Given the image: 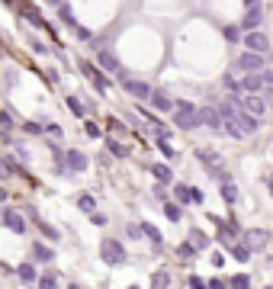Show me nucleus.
<instances>
[{"label":"nucleus","mask_w":273,"mask_h":289,"mask_svg":"<svg viewBox=\"0 0 273 289\" xmlns=\"http://www.w3.org/2000/svg\"><path fill=\"white\" fill-rule=\"evenodd\" d=\"M100 257H103V263H110V267H119V263H125V247L110 238V241L100 244Z\"/></svg>","instance_id":"3"},{"label":"nucleus","mask_w":273,"mask_h":289,"mask_svg":"<svg viewBox=\"0 0 273 289\" xmlns=\"http://www.w3.org/2000/svg\"><path fill=\"white\" fill-rule=\"evenodd\" d=\"M19 13L26 16V19L32 23V26H39V29L45 26V19H42V13H39V10H32V7H19Z\"/></svg>","instance_id":"22"},{"label":"nucleus","mask_w":273,"mask_h":289,"mask_svg":"<svg viewBox=\"0 0 273 289\" xmlns=\"http://www.w3.org/2000/svg\"><path fill=\"white\" fill-rule=\"evenodd\" d=\"M174 122L180 126V129H196V126H203V119H199V110L196 106H190V103H174Z\"/></svg>","instance_id":"2"},{"label":"nucleus","mask_w":273,"mask_h":289,"mask_svg":"<svg viewBox=\"0 0 273 289\" xmlns=\"http://www.w3.org/2000/svg\"><path fill=\"white\" fill-rule=\"evenodd\" d=\"M244 45L251 48V52H264L267 55V48H270V42H267V35H260V32H247V39H244Z\"/></svg>","instance_id":"13"},{"label":"nucleus","mask_w":273,"mask_h":289,"mask_svg":"<svg viewBox=\"0 0 273 289\" xmlns=\"http://www.w3.org/2000/svg\"><path fill=\"white\" fill-rule=\"evenodd\" d=\"M260 19H264V16H260V4H254V7L244 13V29H254V26H260Z\"/></svg>","instance_id":"19"},{"label":"nucleus","mask_w":273,"mask_h":289,"mask_svg":"<svg viewBox=\"0 0 273 289\" xmlns=\"http://www.w3.org/2000/svg\"><path fill=\"white\" fill-rule=\"evenodd\" d=\"M58 19H61L65 26H71V29L77 26V19H74V13H71V7L65 4V0H61V4H58Z\"/></svg>","instance_id":"20"},{"label":"nucleus","mask_w":273,"mask_h":289,"mask_svg":"<svg viewBox=\"0 0 273 289\" xmlns=\"http://www.w3.org/2000/svg\"><path fill=\"white\" fill-rule=\"evenodd\" d=\"M97 61H100L103 71H110V74H122V65H119V58H116L113 52H100Z\"/></svg>","instance_id":"10"},{"label":"nucleus","mask_w":273,"mask_h":289,"mask_svg":"<svg viewBox=\"0 0 273 289\" xmlns=\"http://www.w3.org/2000/svg\"><path fill=\"white\" fill-rule=\"evenodd\" d=\"M106 148H110V154H116V158H129V148H125L122 141H116V138L106 141Z\"/></svg>","instance_id":"24"},{"label":"nucleus","mask_w":273,"mask_h":289,"mask_svg":"<svg viewBox=\"0 0 273 289\" xmlns=\"http://www.w3.org/2000/svg\"><path fill=\"white\" fill-rule=\"evenodd\" d=\"M238 103H241L244 113H251V116H257V119L264 116V110H267V103L260 100L257 93H251V90H241V93H238Z\"/></svg>","instance_id":"6"},{"label":"nucleus","mask_w":273,"mask_h":289,"mask_svg":"<svg viewBox=\"0 0 273 289\" xmlns=\"http://www.w3.org/2000/svg\"><path fill=\"white\" fill-rule=\"evenodd\" d=\"M232 283H235V286H247V283H251V280H247V276L241 273V276H235V280H232Z\"/></svg>","instance_id":"41"},{"label":"nucleus","mask_w":273,"mask_h":289,"mask_svg":"<svg viewBox=\"0 0 273 289\" xmlns=\"http://www.w3.org/2000/svg\"><path fill=\"white\" fill-rule=\"evenodd\" d=\"M219 116L225 119L222 129L228 132V135H254L257 126H260V119H257V116L244 113L241 106H232V103H225L222 110H219Z\"/></svg>","instance_id":"1"},{"label":"nucleus","mask_w":273,"mask_h":289,"mask_svg":"<svg viewBox=\"0 0 273 289\" xmlns=\"http://www.w3.org/2000/svg\"><path fill=\"white\" fill-rule=\"evenodd\" d=\"M32 222H35V228H39V232H42L45 238H49V241H58V228H52L49 222H42L39 215H32Z\"/></svg>","instance_id":"21"},{"label":"nucleus","mask_w":273,"mask_h":289,"mask_svg":"<svg viewBox=\"0 0 273 289\" xmlns=\"http://www.w3.org/2000/svg\"><path fill=\"white\" fill-rule=\"evenodd\" d=\"M13 126V116H10V110H0V129H10Z\"/></svg>","instance_id":"33"},{"label":"nucleus","mask_w":273,"mask_h":289,"mask_svg":"<svg viewBox=\"0 0 273 289\" xmlns=\"http://www.w3.org/2000/svg\"><path fill=\"white\" fill-rule=\"evenodd\" d=\"M42 132H49V135H61V126H55V122H49V126H42Z\"/></svg>","instance_id":"38"},{"label":"nucleus","mask_w":273,"mask_h":289,"mask_svg":"<svg viewBox=\"0 0 273 289\" xmlns=\"http://www.w3.org/2000/svg\"><path fill=\"white\" fill-rule=\"evenodd\" d=\"M267 183H270V193H273V177H270V180H267Z\"/></svg>","instance_id":"44"},{"label":"nucleus","mask_w":273,"mask_h":289,"mask_svg":"<svg viewBox=\"0 0 273 289\" xmlns=\"http://www.w3.org/2000/svg\"><path fill=\"white\" fill-rule=\"evenodd\" d=\"M151 174L158 177L161 183H171V167H167V164H154V167H151Z\"/></svg>","instance_id":"25"},{"label":"nucleus","mask_w":273,"mask_h":289,"mask_svg":"<svg viewBox=\"0 0 273 289\" xmlns=\"http://www.w3.org/2000/svg\"><path fill=\"white\" fill-rule=\"evenodd\" d=\"M151 96V103H154V110H161V113H167V110H174V100L167 93H158V90H151L148 93Z\"/></svg>","instance_id":"17"},{"label":"nucleus","mask_w":273,"mask_h":289,"mask_svg":"<svg viewBox=\"0 0 273 289\" xmlns=\"http://www.w3.org/2000/svg\"><path fill=\"white\" fill-rule=\"evenodd\" d=\"M222 199L225 202H235V199H238V187H235V183H225L222 187Z\"/></svg>","instance_id":"26"},{"label":"nucleus","mask_w":273,"mask_h":289,"mask_svg":"<svg viewBox=\"0 0 273 289\" xmlns=\"http://www.w3.org/2000/svg\"><path fill=\"white\" fill-rule=\"evenodd\" d=\"M177 254H180L183 260H190V257L196 254V251H193V244H180V247H177Z\"/></svg>","instance_id":"34"},{"label":"nucleus","mask_w":273,"mask_h":289,"mask_svg":"<svg viewBox=\"0 0 273 289\" xmlns=\"http://www.w3.org/2000/svg\"><path fill=\"white\" fill-rule=\"evenodd\" d=\"M244 4H247V7H254V4H260V0H244Z\"/></svg>","instance_id":"43"},{"label":"nucleus","mask_w":273,"mask_h":289,"mask_svg":"<svg viewBox=\"0 0 273 289\" xmlns=\"http://www.w3.org/2000/svg\"><path fill=\"white\" fill-rule=\"evenodd\" d=\"M35 283H39L42 289H55V286H58V276H55V273H45V276H39Z\"/></svg>","instance_id":"27"},{"label":"nucleus","mask_w":273,"mask_h":289,"mask_svg":"<svg viewBox=\"0 0 273 289\" xmlns=\"http://www.w3.org/2000/svg\"><path fill=\"white\" fill-rule=\"evenodd\" d=\"M87 154L84 151H77V148H68L65 151V158H61V167H65V171L68 174H80V171H87Z\"/></svg>","instance_id":"4"},{"label":"nucleus","mask_w":273,"mask_h":289,"mask_svg":"<svg viewBox=\"0 0 273 289\" xmlns=\"http://www.w3.org/2000/svg\"><path fill=\"white\" fill-rule=\"evenodd\" d=\"M52 4H61V0H52Z\"/></svg>","instance_id":"45"},{"label":"nucleus","mask_w":273,"mask_h":289,"mask_svg":"<svg viewBox=\"0 0 273 289\" xmlns=\"http://www.w3.org/2000/svg\"><path fill=\"white\" fill-rule=\"evenodd\" d=\"M196 158H199V161H206V164H212V174H219V171H222V158H219L216 151L199 148V151H196Z\"/></svg>","instance_id":"18"},{"label":"nucleus","mask_w":273,"mask_h":289,"mask_svg":"<svg viewBox=\"0 0 273 289\" xmlns=\"http://www.w3.org/2000/svg\"><path fill=\"white\" fill-rule=\"evenodd\" d=\"M151 286H171V276H167V270H158L151 276Z\"/></svg>","instance_id":"29"},{"label":"nucleus","mask_w":273,"mask_h":289,"mask_svg":"<svg viewBox=\"0 0 273 289\" xmlns=\"http://www.w3.org/2000/svg\"><path fill=\"white\" fill-rule=\"evenodd\" d=\"M267 68V58H264V52H247L238 58V71H247V74H257V71H264Z\"/></svg>","instance_id":"5"},{"label":"nucleus","mask_w":273,"mask_h":289,"mask_svg":"<svg viewBox=\"0 0 273 289\" xmlns=\"http://www.w3.org/2000/svg\"><path fill=\"white\" fill-rule=\"evenodd\" d=\"M0 225H4L7 232H13V235H26V219H23L16 209H4V215H0Z\"/></svg>","instance_id":"7"},{"label":"nucleus","mask_w":273,"mask_h":289,"mask_svg":"<svg viewBox=\"0 0 273 289\" xmlns=\"http://www.w3.org/2000/svg\"><path fill=\"white\" fill-rule=\"evenodd\" d=\"M199 119H203V122L209 126V129H222V116H219V110H212V106H203V110H199Z\"/></svg>","instance_id":"15"},{"label":"nucleus","mask_w":273,"mask_h":289,"mask_svg":"<svg viewBox=\"0 0 273 289\" xmlns=\"http://www.w3.org/2000/svg\"><path fill=\"white\" fill-rule=\"evenodd\" d=\"M141 232H145L151 241H154V244H161V232H158V228H154V225H148V222H141Z\"/></svg>","instance_id":"28"},{"label":"nucleus","mask_w":273,"mask_h":289,"mask_svg":"<svg viewBox=\"0 0 273 289\" xmlns=\"http://www.w3.org/2000/svg\"><path fill=\"white\" fill-rule=\"evenodd\" d=\"M164 215H167L171 222H180V209H177L174 202H167V206H164Z\"/></svg>","instance_id":"30"},{"label":"nucleus","mask_w":273,"mask_h":289,"mask_svg":"<svg viewBox=\"0 0 273 289\" xmlns=\"http://www.w3.org/2000/svg\"><path fill=\"white\" fill-rule=\"evenodd\" d=\"M232 254L238 257V260H247V257H251V251H247V244H238V247H232Z\"/></svg>","instance_id":"31"},{"label":"nucleus","mask_w":273,"mask_h":289,"mask_svg":"<svg viewBox=\"0 0 273 289\" xmlns=\"http://www.w3.org/2000/svg\"><path fill=\"white\" fill-rule=\"evenodd\" d=\"M84 132H87L90 138H100V126H97V122H90V119L84 122Z\"/></svg>","instance_id":"32"},{"label":"nucleus","mask_w":273,"mask_h":289,"mask_svg":"<svg viewBox=\"0 0 273 289\" xmlns=\"http://www.w3.org/2000/svg\"><path fill=\"white\" fill-rule=\"evenodd\" d=\"M13 174H26L16 161H10V158H0V180H10Z\"/></svg>","instance_id":"16"},{"label":"nucleus","mask_w":273,"mask_h":289,"mask_svg":"<svg viewBox=\"0 0 273 289\" xmlns=\"http://www.w3.org/2000/svg\"><path fill=\"white\" fill-rule=\"evenodd\" d=\"M16 276H19V283L32 286L35 280H39V270H35V263H32V260H26V263H19V267H16Z\"/></svg>","instance_id":"11"},{"label":"nucleus","mask_w":273,"mask_h":289,"mask_svg":"<svg viewBox=\"0 0 273 289\" xmlns=\"http://www.w3.org/2000/svg\"><path fill=\"white\" fill-rule=\"evenodd\" d=\"M77 209L80 212H93V209H97V199H93L90 193H80V196H77Z\"/></svg>","instance_id":"23"},{"label":"nucleus","mask_w":273,"mask_h":289,"mask_svg":"<svg viewBox=\"0 0 273 289\" xmlns=\"http://www.w3.org/2000/svg\"><path fill=\"white\" fill-rule=\"evenodd\" d=\"M80 71H84V74L93 80V87H97L100 93H106V90H110V80H106V77L100 74V68H97V65H90V61H80Z\"/></svg>","instance_id":"9"},{"label":"nucleus","mask_w":273,"mask_h":289,"mask_svg":"<svg viewBox=\"0 0 273 289\" xmlns=\"http://www.w3.org/2000/svg\"><path fill=\"white\" fill-rule=\"evenodd\" d=\"M74 32H77V39H84V42H93V32H90V29H84V26H74Z\"/></svg>","instance_id":"35"},{"label":"nucleus","mask_w":273,"mask_h":289,"mask_svg":"<svg viewBox=\"0 0 273 289\" xmlns=\"http://www.w3.org/2000/svg\"><path fill=\"white\" fill-rule=\"evenodd\" d=\"M90 222L93 225H106V215L103 212H90Z\"/></svg>","instance_id":"39"},{"label":"nucleus","mask_w":273,"mask_h":289,"mask_svg":"<svg viewBox=\"0 0 273 289\" xmlns=\"http://www.w3.org/2000/svg\"><path fill=\"white\" fill-rule=\"evenodd\" d=\"M23 129H26V132H29V135H42V122H26V126H23Z\"/></svg>","instance_id":"37"},{"label":"nucleus","mask_w":273,"mask_h":289,"mask_svg":"<svg viewBox=\"0 0 273 289\" xmlns=\"http://www.w3.org/2000/svg\"><path fill=\"white\" fill-rule=\"evenodd\" d=\"M244 244L260 251V247H267V244H270V235H267V232H257V228H254V232H247V235H244Z\"/></svg>","instance_id":"14"},{"label":"nucleus","mask_w":273,"mask_h":289,"mask_svg":"<svg viewBox=\"0 0 273 289\" xmlns=\"http://www.w3.org/2000/svg\"><path fill=\"white\" fill-rule=\"evenodd\" d=\"M225 39L235 42V39H238V29H235V26H225Z\"/></svg>","instance_id":"40"},{"label":"nucleus","mask_w":273,"mask_h":289,"mask_svg":"<svg viewBox=\"0 0 273 289\" xmlns=\"http://www.w3.org/2000/svg\"><path fill=\"white\" fill-rule=\"evenodd\" d=\"M68 106H71V110H74L77 116H84V106H80V100H77V96H68Z\"/></svg>","instance_id":"36"},{"label":"nucleus","mask_w":273,"mask_h":289,"mask_svg":"<svg viewBox=\"0 0 273 289\" xmlns=\"http://www.w3.org/2000/svg\"><path fill=\"white\" fill-rule=\"evenodd\" d=\"M122 90L129 93V96H135V100H148V93H151V87L145 80H135V77H125L122 80Z\"/></svg>","instance_id":"8"},{"label":"nucleus","mask_w":273,"mask_h":289,"mask_svg":"<svg viewBox=\"0 0 273 289\" xmlns=\"http://www.w3.org/2000/svg\"><path fill=\"white\" fill-rule=\"evenodd\" d=\"M32 260L35 263H52L55 260V251L49 244H42V241H35V244H32Z\"/></svg>","instance_id":"12"},{"label":"nucleus","mask_w":273,"mask_h":289,"mask_svg":"<svg viewBox=\"0 0 273 289\" xmlns=\"http://www.w3.org/2000/svg\"><path fill=\"white\" fill-rule=\"evenodd\" d=\"M7 199H10V193H7L4 187H0V202H7Z\"/></svg>","instance_id":"42"}]
</instances>
